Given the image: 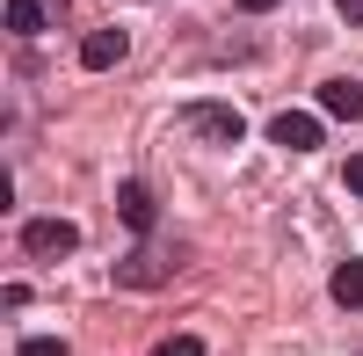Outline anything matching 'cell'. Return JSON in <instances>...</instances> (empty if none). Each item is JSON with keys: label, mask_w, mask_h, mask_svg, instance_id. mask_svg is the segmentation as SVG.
<instances>
[{"label": "cell", "mask_w": 363, "mask_h": 356, "mask_svg": "<svg viewBox=\"0 0 363 356\" xmlns=\"http://www.w3.org/2000/svg\"><path fill=\"white\" fill-rule=\"evenodd\" d=\"M15 356H66V342H58V335H37V342H15Z\"/></svg>", "instance_id": "cell-9"}, {"label": "cell", "mask_w": 363, "mask_h": 356, "mask_svg": "<svg viewBox=\"0 0 363 356\" xmlns=\"http://www.w3.org/2000/svg\"><path fill=\"white\" fill-rule=\"evenodd\" d=\"M335 8H342V22H349V29H363V0H335Z\"/></svg>", "instance_id": "cell-11"}, {"label": "cell", "mask_w": 363, "mask_h": 356, "mask_svg": "<svg viewBox=\"0 0 363 356\" xmlns=\"http://www.w3.org/2000/svg\"><path fill=\"white\" fill-rule=\"evenodd\" d=\"M8 29L15 37H37L44 29V0H8Z\"/></svg>", "instance_id": "cell-8"}, {"label": "cell", "mask_w": 363, "mask_h": 356, "mask_svg": "<svg viewBox=\"0 0 363 356\" xmlns=\"http://www.w3.org/2000/svg\"><path fill=\"white\" fill-rule=\"evenodd\" d=\"M233 8H240V15H269V8H277V0H233Z\"/></svg>", "instance_id": "cell-13"}, {"label": "cell", "mask_w": 363, "mask_h": 356, "mask_svg": "<svg viewBox=\"0 0 363 356\" xmlns=\"http://www.w3.org/2000/svg\"><path fill=\"white\" fill-rule=\"evenodd\" d=\"M22 247L37 255V262H66V255L80 247V233H73L66 218H29V226H22Z\"/></svg>", "instance_id": "cell-1"}, {"label": "cell", "mask_w": 363, "mask_h": 356, "mask_svg": "<svg viewBox=\"0 0 363 356\" xmlns=\"http://www.w3.org/2000/svg\"><path fill=\"white\" fill-rule=\"evenodd\" d=\"M189 116H196V131H211L218 145H240V138H247L240 109H225V102H203V109H189Z\"/></svg>", "instance_id": "cell-5"}, {"label": "cell", "mask_w": 363, "mask_h": 356, "mask_svg": "<svg viewBox=\"0 0 363 356\" xmlns=\"http://www.w3.org/2000/svg\"><path fill=\"white\" fill-rule=\"evenodd\" d=\"M124 51H131V37H124V29H95V37L80 44V66H87V73H109Z\"/></svg>", "instance_id": "cell-4"}, {"label": "cell", "mask_w": 363, "mask_h": 356, "mask_svg": "<svg viewBox=\"0 0 363 356\" xmlns=\"http://www.w3.org/2000/svg\"><path fill=\"white\" fill-rule=\"evenodd\" d=\"M320 109H327V116H342V124H356V116H363V80L335 73V80L320 87Z\"/></svg>", "instance_id": "cell-3"}, {"label": "cell", "mask_w": 363, "mask_h": 356, "mask_svg": "<svg viewBox=\"0 0 363 356\" xmlns=\"http://www.w3.org/2000/svg\"><path fill=\"white\" fill-rule=\"evenodd\" d=\"M269 138H277L284 153H313V145H320V116H306V109H284V116H269Z\"/></svg>", "instance_id": "cell-2"}, {"label": "cell", "mask_w": 363, "mask_h": 356, "mask_svg": "<svg viewBox=\"0 0 363 356\" xmlns=\"http://www.w3.org/2000/svg\"><path fill=\"white\" fill-rule=\"evenodd\" d=\"M342 182H349V189H356V196H363V153H356V160H349V167H342Z\"/></svg>", "instance_id": "cell-12"}, {"label": "cell", "mask_w": 363, "mask_h": 356, "mask_svg": "<svg viewBox=\"0 0 363 356\" xmlns=\"http://www.w3.org/2000/svg\"><path fill=\"white\" fill-rule=\"evenodd\" d=\"M327 291H335V306H349V313H356V306H363V262H342Z\"/></svg>", "instance_id": "cell-7"}, {"label": "cell", "mask_w": 363, "mask_h": 356, "mask_svg": "<svg viewBox=\"0 0 363 356\" xmlns=\"http://www.w3.org/2000/svg\"><path fill=\"white\" fill-rule=\"evenodd\" d=\"M116 211H124L131 233H153V196H145V182H124V189H116Z\"/></svg>", "instance_id": "cell-6"}, {"label": "cell", "mask_w": 363, "mask_h": 356, "mask_svg": "<svg viewBox=\"0 0 363 356\" xmlns=\"http://www.w3.org/2000/svg\"><path fill=\"white\" fill-rule=\"evenodd\" d=\"M153 356H203V342H196V335H167Z\"/></svg>", "instance_id": "cell-10"}]
</instances>
